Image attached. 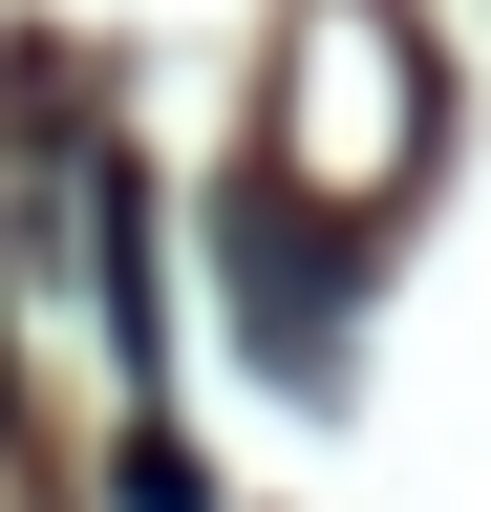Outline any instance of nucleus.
I'll return each instance as SVG.
<instances>
[{
  "label": "nucleus",
  "instance_id": "f257e3e1",
  "mask_svg": "<svg viewBox=\"0 0 491 512\" xmlns=\"http://www.w3.org/2000/svg\"><path fill=\"white\" fill-rule=\"evenodd\" d=\"M235 278H257V363L299 384V363H321V320H342V235L299 214V171L257 192V214H235Z\"/></svg>",
  "mask_w": 491,
  "mask_h": 512
},
{
  "label": "nucleus",
  "instance_id": "f03ea898",
  "mask_svg": "<svg viewBox=\"0 0 491 512\" xmlns=\"http://www.w3.org/2000/svg\"><path fill=\"white\" fill-rule=\"evenodd\" d=\"M107 491H129V512H214V470H193L171 427H129V470H107Z\"/></svg>",
  "mask_w": 491,
  "mask_h": 512
}]
</instances>
